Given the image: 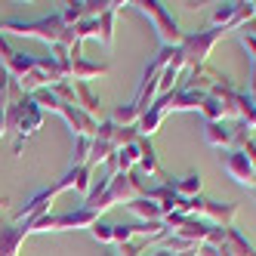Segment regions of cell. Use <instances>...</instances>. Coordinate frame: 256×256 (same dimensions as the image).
<instances>
[{
    "label": "cell",
    "instance_id": "obj_1",
    "mask_svg": "<svg viewBox=\"0 0 256 256\" xmlns=\"http://www.w3.org/2000/svg\"><path fill=\"white\" fill-rule=\"evenodd\" d=\"M28 228L25 226H6L0 228V256H16L19 253V244L25 241Z\"/></svg>",
    "mask_w": 256,
    "mask_h": 256
},
{
    "label": "cell",
    "instance_id": "obj_2",
    "mask_svg": "<svg viewBox=\"0 0 256 256\" xmlns=\"http://www.w3.org/2000/svg\"><path fill=\"white\" fill-rule=\"evenodd\" d=\"M142 6H145V12H152V16H154V22H158V25L164 28V31H160V38L167 40V44H176V40H179V31H176V22H173L170 16H167V12L160 10V4H142Z\"/></svg>",
    "mask_w": 256,
    "mask_h": 256
},
{
    "label": "cell",
    "instance_id": "obj_3",
    "mask_svg": "<svg viewBox=\"0 0 256 256\" xmlns=\"http://www.w3.org/2000/svg\"><path fill=\"white\" fill-rule=\"evenodd\" d=\"M226 170H228L238 182H250V186L256 182L250 164H247V154H228V158H226Z\"/></svg>",
    "mask_w": 256,
    "mask_h": 256
},
{
    "label": "cell",
    "instance_id": "obj_4",
    "mask_svg": "<svg viewBox=\"0 0 256 256\" xmlns=\"http://www.w3.org/2000/svg\"><path fill=\"white\" fill-rule=\"evenodd\" d=\"M130 210L145 216V219H160L164 216V207L160 204H152V200H130Z\"/></svg>",
    "mask_w": 256,
    "mask_h": 256
},
{
    "label": "cell",
    "instance_id": "obj_5",
    "mask_svg": "<svg viewBox=\"0 0 256 256\" xmlns=\"http://www.w3.org/2000/svg\"><path fill=\"white\" fill-rule=\"evenodd\" d=\"M160 120H164V112H160V108H152V112L142 118V133H154Z\"/></svg>",
    "mask_w": 256,
    "mask_h": 256
},
{
    "label": "cell",
    "instance_id": "obj_6",
    "mask_svg": "<svg viewBox=\"0 0 256 256\" xmlns=\"http://www.w3.org/2000/svg\"><path fill=\"white\" fill-rule=\"evenodd\" d=\"M207 139H210L213 145H219V142H232V133L226 130V126H219V124H210V126H207Z\"/></svg>",
    "mask_w": 256,
    "mask_h": 256
},
{
    "label": "cell",
    "instance_id": "obj_7",
    "mask_svg": "<svg viewBox=\"0 0 256 256\" xmlns=\"http://www.w3.org/2000/svg\"><path fill=\"white\" fill-rule=\"evenodd\" d=\"M176 188L179 192H194V188H200V176H186L182 182H176Z\"/></svg>",
    "mask_w": 256,
    "mask_h": 256
},
{
    "label": "cell",
    "instance_id": "obj_8",
    "mask_svg": "<svg viewBox=\"0 0 256 256\" xmlns=\"http://www.w3.org/2000/svg\"><path fill=\"white\" fill-rule=\"evenodd\" d=\"M93 234L99 241H112V226H93Z\"/></svg>",
    "mask_w": 256,
    "mask_h": 256
}]
</instances>
